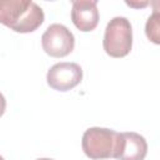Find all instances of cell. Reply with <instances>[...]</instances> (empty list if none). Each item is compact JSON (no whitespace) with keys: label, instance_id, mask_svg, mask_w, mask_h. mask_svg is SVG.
I'll return each instance as SVG.
<instances>
[{"label":"cell","instance_id":"11","mask_svg":"<svg viewBox=\"0 0 160 160\" xmlns=\"http://www.w3.org/2000/svg\"><path fill=\"white\" fill-rule=\"evenodd\" d=\"M36 160H54V159H50V158H40V159H36Z\"/></svg>","mask_w":160,"mask_h":160},{"label":"cell","instance_id":"5","mask_svg":"<svg viewBox=\"0 0 160 160\" xmlns=\"http://www.w3.org/2000/svg\"><path fill=\"white\" fill-rule=\"evenodd\" d=\"M46 80L49 86L54 90L68 91L81 82L82 69L76 62H58L49 69L46 74Z\"/></svg>","mask_w":160,"mask_h":160},{"label":"cell","instance_id":"9","mask_svg":"<svg viewBox=\"0 0 160 160\" xmlns=\"http://www.w3.org/2000/svg\"><path fill=\"white\" fill-rule=\"evenodd\" d=\"M5 108H6V100L4 95L0 92V116H2V114L5 112Z\"/></svg>","mask_w":160,"mask_h":160},{"label":"cell","instance_id":"6","mask_svg":"<svg viewBox=\"0 0 160 160\" xmlns=\"http://www.w3.org/2000/svg\"><path fill=\"white\" fill-rule=\"evenodd\" d=\"M148 154V142L138 132H120V140L114 159L118 160H144Z\"/></svg>","mask_w":160,"mask_h":160},{"label":"cell","instance_id":"3","mask_svg":"<svg viewBox=\"0 0 160 160\" xmlns=\"http://www.w3.org/2000/svg\"><path fill=\"white\" fill-rule=\"evenodd\" d=\"M104 50L112 58L126 56L132 48V28L130 21L124 16L112 18L105 29Z\"/></svg>","mask_w":160,"mask_h":160},{"label":"cell","instance_id":"12","mask_svg":"<svg viewBox=\"0 0 160 160\" xmlns=\"http://www.w3.org/2000/svg\"><path fill=\"white\" fill-rule=\"evenodd\" d=\"M0 160H4V158H2V156H1V155H0Z\"/></svg>","mask_w":160,"mask_h":160},{"label":"cell","instance_id":"2","mask_svg":"<svg viewBox=\"0 0 160 160\" xmlns=\"http://www.w3.org/2000/svg\"><path fill=\"white\" fill-rule=\"evenodd\" d=\"M120 132L108 128H89L85 130L81 140V146L85 155L92 160L115 158Z\"/></svg>","mask_w":160,"mask_h":160},{"label":"cell","instance_id":"8","mask_svg":"<svg viewBox=\"0 0 160 160\" xmlns=\"http://www.w3.org/2000/svg\"><path fill=\"white\" fill-rule=\"evenodd\" d=\"M145 32L150 41L154 44H160V12L158 9H155L149 16L145 25Z\"/></svg>","mask_w":160,"mask_h":160},{"label":"cell","instance_id":"4","mask_svg":"<svg viewBox=\"0 0 160 160\" xmlns=\"http://www.w3.org/2000/svg\"><path fill=\"white\" fill-rule=\"evenodd\" d=\"M41 45L48 55L64 58L74 50L75 38L65 25L51 24L41 36Z\"/></svg>","mask_w":160,"mask_h":160},{"label":"cell","instance_id":"7","mask_svg":"<svg viewBox=\"0 0 160 160\" xmlns=\"http://www.w3.org/2000/svg\"><path fill=\"white\" fill-rule=\"evenodd\" d=\"M71 20L80 31H91L98 26L99 10L96 0H75L71 8Z\"/></svg>","mask_w":160,"mask_h":160},{"label":"cell","instance_id":"10","mask_svg":"<svg viewBox=\"0 0 160 160\" xmlns=\"http://www.w3.org/2000/svg\"><path fill=\"white\" fill-rule=\"evenodd\" d=\"M126 4H128V5H130V6H145V5H148L149 2H142V4H134V2H128V1H126Z\"/></svg>","mask_w":160,"mask_h":160},{"label":"cell","instance_id":"1","mask_svg":"<svg viewBox=\"0 0 160 160\" xmlns=\"http://www.w3.org/2000/svg\"><path fill=\"white\" fill-rule=\"evenodd\" d=\"M44 19L42 9L31 0H0V24L16 32H32Z\"/></svg>","mask_w":160,"mask_h":160}]
</instances>
